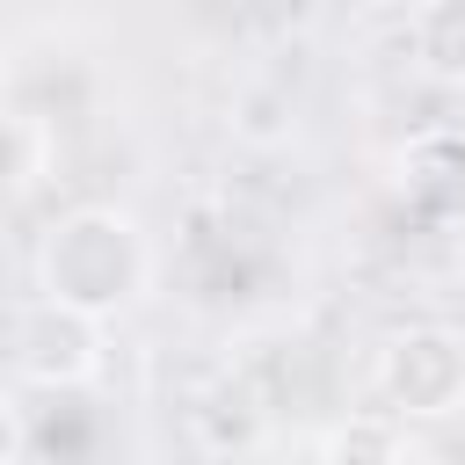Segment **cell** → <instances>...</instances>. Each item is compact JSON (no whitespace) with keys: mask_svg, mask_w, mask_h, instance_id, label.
<instances>
[{"mask_svg":"<svg viewBox=\"0 0 465 465\" xmlns=\"http://www.w3.org/2000/svg\"><path fill=\"white\" fill-rule=\"evenodd\" d=\"M145 283H153V240L124 203H73L36 240V291L94 320H116L124 305H138Z\"/></svg>","mask_w":465,"mask_h":465,"instance_id":"6da1fadb","label":"cell"},{"mask_svg":"<svg viewBox=\"0 0 465 465\" xmlns=\"http://www.w3.org/2000/svg\"><path fill=\"white\" fill-rule=\"evenodd\" d=\"M371 385L385 400V414L400 421H450L465 414V334L458 327H400L378 341Z\"/></svg>","mask_w":465,"mask_h":465,"instance_id":"7a4b0ae2","label":"cell"},{"mask_svg":"<svg viewBox=\"0 0 465 465\" xmlns=\"http://www.w3.org/2000/svg\"><path fill=\"white\" fill-rule=\"evenodd\" d=\"M102 327H109V320H94V312L36 291V298L15 312V371H22L29 385H44V392H80V385H94L102 363H109Z\"/></svg>","mask_w":465,"mask_h":465,"instance_id":"3957f363","label":"cell"},{"mask_svg":"<svg viewBox=\"0 0 465 465\" xmlns=\"http://www.w3.org/2000/svg\"><path fill=\"white\" fill-rule=\"evenodd\" d=\"M407 51L436 87H465V0H414Z\"/></svg>","mask_w":465,"mask_h":465,"instance_id":"277c9868","label":"cell"},{"mask_svg":"<svg viewBox=\"0 0 465 465\" xmlns=\"http://www.w3.org/2000/svg\"><path fill=\"white\" fill-rule=\"evenodd\" d=\"M51 153H58L51 116H36V109H7V102H0V203L29 196V189L51 174Z\"/></svg>","mask_w":465,"mask_h":465,"instance_id":"5b68a950","label":"cell"},{"mask_svg":"<svg viewBox=\"0 0 465 465\" xmlns=\"http://www.w3.org/2000/svg\"><path fill=\"white\" fill-rule=\"evenodd\" d=\"M312 450H320V458H407L414 443H407V421L378 407V414H356V421L320 429V436H312Z\"/></svg>","mask_w":465,"mask_h":465,"instance_id":"8992f818","label":"cell"},{"mask_svg":"<svg viewBox=\"0 0 465 465\" xmlns=\"http://www.w3.org/2000/svg\"><path fill=\"white\" fill-rule=\"evenodd\" d=\"M22 450H29V421H22V407L0 392V465H15Z\"/></svg>","mask_w":465,"mask_h":465,"instance_id":"52a82bcc","label":"cell"}]
</instances>
